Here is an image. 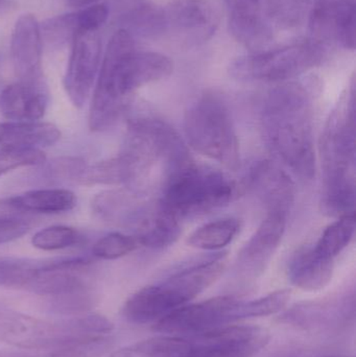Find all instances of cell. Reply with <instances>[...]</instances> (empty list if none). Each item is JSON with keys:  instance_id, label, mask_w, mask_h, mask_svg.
Instances as JSON below:
<instances>
[{"instance_id": "6da1fadb", "label": "cell", "mask_w": 356, "mask_h": 357, "mask_svg": "<svg viewBox=\"0 0 356 357\" xmlns=\"http://www.w3.org/2000/svg\"><path fill=\"white\" fill-rule=\"evenodd\" d=\"M321 89L318 77L284 82L265 96L261 131L270 152L293 174L313 180L317 172L314 102Z\"/></svg>"}, {"instance_id": "7a4b0ae2", "label": "cell", "mask_w": 356, "mask_h": 357, "mask_svg": "<svg viewBox=\"0 0 356 357\" xmlns=\"http://www.w3.org/2000/svg\"><path fill=\"white\" fill-rule=\"evenodd\" d=\"M173 69L169 56L137 52L133 36L127 29H118L100 63L88 117L90 130L100 132L112 127L127 113L136 90L169 77Z\"/></svg>"}, {"instance_id": "3957f363", "label": "cell", "mask_w": 356, "mask_h": 357, "mask_svg": "<svg viewBox=\"0 0 356 357\" xmlns=\"http://www.w3.org/2000/svg\"><path fill=\"white\" fill-rule=\"evenodd\" d=\"M127 113V134L118 157L127 176L125 186L132 192H144L155 169H160L164 181L192 157L181 136L167 121L146 109Z\"/></svg>"}, {"instance_id": "277c9868", "label": "cell", "mask_w": 356, "mask_h": 357, "mask_svg": "<svg viewBox=\"0 0 356 357\" xmlns=\"http://www.w3.org/2000/svg\"><path fill=\"white\" fill-rule=\"evenodd\" d=\"M323 192L322 207L330 215L355 214V81L330 113L321 146Z\"/></svg>"}, {"instance_id": "5b68a950", "label": "cell", "mask_w": 356, "mask_h": 357, "mask_svg": "<svg viewBox=\"0 0 356 357\" xmlns=\"http://www.w3.org/2000/svg\"><path fill=\"white\" fill-rule=\"evenodd\" d=\"M226 264L227 256L221 252L181 266L132 295L123 305V316L134 324L157 322L208 289L222 276Z\"/></svg>"}, {"instance_id": "8992f818", "label": "cell", "mask_w": 356, "mask_h": 357, "mask_svg": "<svg viewBox=\"0 0 356 357\" xmlns=\"http://www.w3.org/2000/svg\"><path fill=\"white\" fill-rule=\"evenodd\" d=\"M238 187L225 173L194 160L173 169L161 185V205L178 220L204 215L228 205Z\"/></svg>"}, {"instance_id": "52a82bcc", "label": "cell", "mask_w": 356, "mask_h": 357, "mask_svg": "<svg viewBox=\"0 0 356 357\" xmlns=\"http://www.w3.org/2000/svg\"><path fill=\"white\" fill-rule=\"evenodd\" d=\"M188 144L230 171L240 167V142L226 102L215 93L199 96L184 116Z\"/></svg>"}, {"instance_id": "ba28073f", "label": "cell", "mask_w": 356, "mask_h": 357, "mask_svg": "<svg viewBox=\"0 0 356 357\" xmlns=\"http://www.w3.org/2000/svg\"><path fill=\"white\" fill-rule=\"evenodd\" d=\"M326 56V46L309 39L240 56L230 64L229 73L242 82L284 83L320 66Z\"/></svg>"}, {"instance_id": "9c48e42d", "label": "cell", "mask_w": 356, "mask_h": 357, "mask_svg": "<svg viewBox=\"0 0 356 357\" xmlns=\"http://www.w3.org/2000/svg\"><path fill=\"white\" fill-rule=\"evenodd\" d=\"M240 299L219 296L194 304H185L155 322L154 331L167 335H194L238 322Z\"/></svg>"}, {"instance_id": "30bf717a", "label": "cell", "mask_w": 356, "mask_h": 357, "mask_svg": "<svg viewBox=\"0 0 356 357\" xmlns=\"http://www.w3.org/2000/svg\"><path fill=\"white\" fill-rule=\"evenodd\" d=\"M269 341L270 333L263 327H221L188 337L187 347L177 357H252Z\"/></svg>"}, {"instance_id": "8fae6325", "label": "cell", "mask_w": 356, "mask_h": 357, "mask_svg": "<svg viewBox=\"0 0 356 357\" xmlns=\"http://www.w3.org/2000/svg\"><path fill=\"white\" fill-rule=\"evenodd\" d=\"M64 88L73 106L82 108L95 85L102 63V43L95 31H79L72 41Z\"/></svg>"}, {"instance_id": "7c38bea8", "label": "cell", "mask_w": 356, "mask_h": 357, "mask_svg": "<svg viewBox=\"0 0 356 357\" xmlns=\"http://www.w3.org/2000/svg\"><path fill=\"white\" fill-rule=\"evenodd\" d=\"M355 0H314L309 14L311 39L336 44L345 50L355 48Z\"/></svg>"}, {"instance_id": "4fadbf2b", "label": "cell", "mask_w": 356, "mask_h": 357, "mask_svg": "<svg viewBox=\"0 0 356 357\" xmlns=\"http://www.w3.org/2000/svg\"><path fill=\"white\" fill-rule=\"evenodd\" d=\"M165 33L189 45L208 41L217 29V14L208 0H169L163 8Z\"/></svg>"}, {"instance_id": "5bb4252c", "label": "cell", "mask_w": 356, "mask_h": 357, "mask_svg": "<svg viewBox=\"0 0 356 357\" xmlns=\"http://www.w3.org/2000/svg\"><path fill=\"white\" fill-rule=\"evenodd\" d=\"M286 218L288 215L284 213H268L238 253L235 264L238 275L248 280L263 275L284 238Z\"/></svg>"}, {"instance_id": "9a60e30c", "label": "cell", "mask_w": 356, "mask_h": 357, "mask_svg": "<svg viewBox=\"0 0 356 357\" xmlns=\"http://www.w3.org/2000/svg\"><path fill=\"white\" fill-rule=\"evenodd\" d=\"M246 187L267 208L268 213L288 215L294 204V181L272 161L255 162L247 174Z\"/></svg>"}, {"instance_id": "2e32d148", "label": "cell", "mask_w": 356, "mask_h": 357, "mask_svg": "<svg viewBox=\"0 0 356 357\" xmlns=\"http://www.w3.org/2000/svg\"><path fill=\"white\" fill-rule=\"evenodd\" d=\"M133 231L138 245L153 250L171 247L181 234L180 220L160 202L136 207L125 222Z\"/></svg>"}, {"instance_id": "e0dca14e", "label": "cell", "mask_w": 356, "mask_h": 357, "mask_svg": "<svg viewBox=\"0 0 356 357\" xmlns=\"http://www.w3.org/2000/svg\"><path fill=\"white\" fill-rule=\"evenodd\" d=\"M41 29L35 16L22 15L16 21L12 33L10 52L19 82L43 84L42 81Z\"/></svg>"}, {"instance_id": "ac0fdd59", "label": "cell", "mask_w": 356, "mask_h": 357, "mask_svg": "<svg viewBox=\"0 0 356 357\" xmlns=\"http://www.w3.org/2000/svg\"><path fill=\"white\" fill-rule=\"evenodd\" d=\"M48 93L44 84L17 82L0 93V113L12 121H37L45 114Z\"/></svg>"}, {"instance_id": "d6986e66", "label": "cell", "mask_w": 356, "mask_h": 357, "mask_svg": "<svg viewBox=\"0 0 356 357\" xmlns=\"http://www.w3.org/2000/svg\"><path fill=\"white\" fill-rule=\"evenodd\" d=\"M61 132L45 121H12L0 123V154L42 150L60 140Z\"/></svg>"}, {"instance_id": "ffe728a7", "label": "cell", "mask_w": 356, "mask_h": 357, "mask_svg": "<svg viewBox=\"0 0 356 357\" xmlns=\"http://www.w3.org/2000/svg\"><path fill=\"white\" fill-rule=\"evenodd\" d=\"M334 260L320 255L313 245L297 250L288 266L293 285L307 291H321L334 276Z\"/></svg>"}, {"instance_id": "44dd1931", "label": "cell", "mask_w": 356, "mask_h": 357, "mask_svg": "<svg viewBox=\"0 0 356 357\" xmlns=\"http://www.w3.org/2000/svg\"><path fill=\"white\" fill-rule=\"evenodd\" d=\"M8 199L23 214L63 213L72 210L77 203L75 193L64 188L33 189Z\"/></svg>"}, {"instance_id": "7402d4cb", "label": "cell", "mask_w": 356, "mask_h": 357, "mask_svg": "<svg viewBox=\"0 0 356 357\" xmlns=\"http://www.w3.org/2000/svg\"><path fill=\"white\" fill-rule=\"evenodd\" d=\"M232 36L245 47L253 52H261L273 41V31L263 13L229 16Z\"/></svg>"}, {"instance_id": "603a6c76", "label": "cell", "mask_w": 356, "mask_h": 357, "mask_svg": "<svg viewBox=\"0 0 356 357\" xmlns=\"http://www.w3.org/2000/svg\"><path fill=\"white\" fill-rule=\"evenodd\" d=\"M240 222L234 218H225L203 225L190 234V247L205 251H217L229 245L240 232Z\"/></svg>"}, {"instance_id": "cb8c5ba5", "label": "cell", "mask_w": 356, "mask_h": 357, "mask_svg": "<svg viewBox=\"0 0 356 357\" xmlns=\"http://www.w3.org/2000/svg\"><path fill=\"white\" fill-rule=\"evenodd\" d=\"M187 343L186 335H161L121 348L109 357H177Z\"/></svg>"}, {"instance_id": "d4e9b609", "label": "cell", "mask_w": 356, "mask_h": 357, "mask_svg": "<svg viewBox=\"0 0 356 357\" xmlns=\"http://www.w3.org/2000/svg\"><path fill=\"white\" fill-rule=\"evenodd\" d=\"M45 260L0 257V287L29 291L39 277Z\"/></svg>"}, {"instance_id": "484cf974", "label": "cell", "mask_w": 356, "mask_h": 357, "mask_svg": "<svg viewBox=\"0 0 356 357\" xmlns=\"http://www.w3.org/2000/svg\"><path fill=\"white\" fill-rule=\"evenodd\" d=\"M355 232V215L341 216L322 233L314 249L328 259L336 258L348 247Z\"/></svg>"}, {"instance_id": "4316f807", "label": "cell", "mask_w": 356, "mask_h": 357, "mask_svg": "<svg viewBox=\"0 0 356 357\" xmlns=\"http://www.w3.org/2000/svg\"><path fill=\"white\" fill-rule=\"evenodd\" d=\"M125 24L132 36L133 33L144 38H156L165 33L163 8L154 4H142L125 17Z\"/></svg>"}, {"instance_id": "83f0119b", "label": "cell", "mask_w": 356, "mask_h": 357, "mask_svg": "<svg viewBox=\"0 0 356 357\" xmlns=\"http://www.w3.org/2000/svg\"><path fill=\"white\" fill-rule=\"evenodd\" d=\"M348 302L340 304L334 302L307 303L294 308L288 314V321L298 323L301 326L315 327L330 325V322L340 319V312L349 310Z\"/></svg>"}, {"instance_id": "f1b7e54d", "label": "cell", "mask_w": 356, "mask_h": 357, "mask_svg": "<svg viewBox=\"0 0 356 357\" xmlns=\"http://www.w3.org/2000/svg\"><path fill=\"white\" fill-rule=\"evenodd\" d=\"M291 300V291L280 289L258 299L240 301L238 308V322L248 319L267 317L284 310Z\"/></svg>"}, {"instance_id": "f546056e", "label": "cell", "mask_w": 356, "mask_h": 357, "mask_svg": "<svg viewBox=\"0 0 356 357\" xmlns=\"http://www.w3.org/2000/svg\"><path fill=\"white\" fill-rule=\"evenodd\" d=\"M83 239V235L72 227L50 226L38 231L31 245L42 251H56L79 245Z\"/></svg>"}, {"instance_id": "4dcf8cb0", "label": "cell", "mask_w": 356, "mask_h": 357, "mask_svg": "<svg viewBox=\"0 0 356 357\" xmlns=\"http://www.w3.org/2000/svg\"><path fill=\"white\" fill-rule=\"evenodd\" d=\"M114 345V337L109 335H95L77 340L68 345L48 352V357H102Z\"/></svg>"}, {"instance_id": "1f68e13d", "label": "cell", "mask_w": 356, "mask_h": 357, "mask_svg": "<svg viewBox=\"0 0 356 357\" xmlns=\"http://www.w3.org/2000/svg\"><path fill=\"white\" fill-rule=\"evenodd\" d=\"M139 247L133 235L114 232L98 239L92 248V254L98 259L113 260L132 253Z\"/></svg>"}, {"instance_id": "d6a6232c", "label": "cell", "mask_w": 356, "mask_h": 357, "mask_svg": "<svg viewBox=\"0 0 356 357\" xmlns=\"http://www.w3.org/2000/svg\"><path fill=\"white\" fill-rule=\"evenodd\" d=\"M40 29L42 40L45 39L52 45H64L69 42L72 43L73 39L79 31L77 13L48 19Z\"/></svg>"}, {"instance_id": "836d02e7", "label": "cell", "mask_w": 356, "mask_h": 357, "mask_svg": "<svg viewBox=\"0 0 356 357\" xmlns=\"http://www.w3.org/2000/svg\"><path fill=\"white\" fill-rule=\"evenodd\" d=\"M46 156L42 150L22 151V152L0 154V177L25 167H36L45 162Z\"/></svg>"}, {"instance_id": "e575fe53", "label": "cell", "mask_w": 356, "mask_h": 357, "mask_svg": "<svg viewBox=\"0 0 356 357\" xmlns=\"http://www.w3.org/2000/svg\"><path fill=\"white\" fill-rule=\"evenodd\" d=\"M109 16L106 4H92L77 12L79 31H95L104 25Z\"/></svg>"}, {"instance_id": "d590c367", "label": "cell", "mask_w": 356, "mask_h": 357, "mask_svg": "<svg viewBox=\"0 0 356 357\" xmlns=\"http://www.w3.org/2000/svg\"><path fill=\"white\" fill-rule=\"evenodd\" d=\"M29 230V224L24 218L0 220V245L21 238Z\"/></svg>"}, {"instance_id": "8d00e7d4", "label": "cell", "mask_w": 356, "mask_h": 357, "mask_svg": "<svg viewBox=\"0 0 356 357\" xmlns=\"http://www.w3.org/2000/svg\"><path fill=\"white\" fill-rule=\"evenodd\" d=\"M229 15L255 14L261 12V0H225Z\"/></svg>"}, {"instance_id": "74e56055", "label": "cell", "mask_w": 356, "mask_h": 357, "mask_svg": "<svg viewBox=\"0 0 356 357\" xmlns=\"http://www.w3.org/2000/svg\"><path fill=\"white\" fill-rule=\"evenodd\" d=\"M24 214L16 209L8 199H0V220L8 218H23Z\"/></svg>"}, {"instance_id": "f35d334b", "label": "cell", "mask_w": 356, "mask_h": 357, "mask_svg": "<svg viewBox=\"0 0 356 357\" xmlns=\"http://www.w3.org/2000/svg\"><path fill=\"white\" fill-rule=\"evenodd\" d=\"M98 0H67V3L73 8H84V6H92Z\"/></svg>"}, {"instance_id": "ab89813d", "label": "cell", "mask_w": 356, "mask_h": 357, "mask_svg": "<svg viewBox=\"0 0 356 357\" xmlns=\"http://www.w3.org/2000/svg\"><path fill=\"white\" fill-rule=\"evenodd\" d=\"M0 357H35V356H25V354H1Z\"/></svg>"}, {"instance_id": "60d3db41", "label": "cell", "mask_w": 356, "mask_h": 357, "mask_svg": "<svg viewBox=\"0 0 356 357\" xmlns=\"http://www.w3.org/2000/svg\"><path fill=\"white\" fill-rule=\"evenodd\" d=\"M8 0H0V8H4V6H8Z\"/></svg>"}, {"instance_id": "b9f144b4", "label": "cell", "mask_w": 356, "mask_h": 357, "mask_svg": "<svg viewBox=\"0 0 356 357\" xmlns=\"http://www.w3.org/2000/svg\"><path fill=\"white\" fill-rule=\"evenodd\" d=\"M316 357H350V356H316Z\"/></svg>"}, {"instance_id": "7bdbcfd3", "label": "cell", "mask_w": 356, "mask_h": 357, "mask_svg": "<svg viewBox=\"0 0 356 357\" xmlns=\"http://www.w3.org/2000/svg\"><path fill=\"white\" fill-rule=\"evenodd\" d=\"M313 1H314V0H313Z\"/></svg>"}]
</instances>
